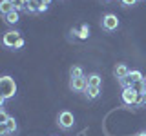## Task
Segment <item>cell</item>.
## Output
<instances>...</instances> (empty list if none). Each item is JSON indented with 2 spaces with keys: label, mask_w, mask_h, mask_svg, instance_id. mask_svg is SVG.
I'll use <instances>...</instances> for the list:
<instances>
[{
  "label": "cell",
  "mask_w": 146,
  "mask_h": 136,
  "mask_svg": "<svg viewBox=\"0 0 146 136\" xmlns=\"http://www.w3.org/2000/svg\"><path fill=\"white\" fill-rule=\"evenodd\" d=\"M128 75H130V69H128L126 63H117V67H115V76L117 78L122 80V78H126Z\"/></svg>",
  "instance_id": "7"
},
{
  "label": "cell",
  "mask_w": 146,
  "mask_h": 136,
  "mask_svg": "<svg viewBox=\"0 0 146 136\" xmlns=\"http://www.w3.org/2000/svg\"><path fill=\"white\" fill-rule=\"evenodd\" d=\"M22 45H24V38H20V40H18V42H17V45H15V49H20Z\"/></svg>",
  "instance_id": "21"
},
{
  "label": "cell",
  "mask_w": 146,
  "mask_h": 136,
  "mask_svg": "<svg viewBox=\"0 0 146 136\" xmlns=\"http://www.w3.org/2000/svg\"><path fill=\"white\" fill-rule=\"evenodd\" d=\"M15 93H17V84H15V80L11 78V76H2L0 78V96H2L4 100H7V98H11V96H15Z\"/></svg>",
  "instance_id": "1"
},
{
  "label": "cell",
  "mask_w": 146,
  "mask_h": 136,
  "mask_svg": "<svg viewBox=\"0 0 146 136\" xmlns=\"http://www.w3.org/2000/svg\"><path fill=\"white\" fill-rule=\"evenodd\" d=\"M11 11H15V7H13V2H11V0H4V2L0 4V13L6 16V15H9Z\"/></svg>",
  "instance_id": "9"
},
{
  "label": "cell",
  "mask_w": 146,
  "mask_h": 136,
  "mask_svg": "<svg viewBox=\"0 0 146 136\" xmlns=\"http://www.w3.org/2000/svg\"><path fill=\"white\" fill-rule=\"evenodd\" d=\"M70 76H71V78H80V76H84V75H82V67L73 65L70 69Z\"/></svg>",
  "instance_id": "15"
},
{
  "label": "cell",
  "mask_w": 146,
  "mask_h": 136,
  "mask_svg": "<svg viewBox=\"0 0 146 136\" xmlns=\"http://www.w3.org/2000/svg\"><path fill=\"white\" fill-rule=\"evenodd\" d=\"M122 102H124L126 105H139L141 103V93L135 91L133 87L122 89Z\"/></svg>",
  "instance_id": "2"
},
{
  "label": "cell",
  "mask_w": 146,
  "mask_h": 136,
  "mask_svg": "<svg viewBox=\"0 0 146 136\" xmlns=\"http://www.w3.org/2000/svg\"><path fill=\"white\" fill-rule=\"evenodd\" d=\"M99 94H100V87H88L86 89V96H88L90 100L99 98Z\"/></svg>",
  "instance_id": "11"
},
{
  "label": "cell",
  "mask_w": 146,
  "mask_h": 136,
  "mask_svg": "<svg viewBox=\"0 0 146 136\" xmlns=\"http://www.w3.org/2000/svg\"><path fill=\"white\" fill-rule=\"evenodd\" d=\"M7 112L6 111H4V109H2V111H0V124H6V122H7Z\"/></svg>",
  "instance_id": "16"
},
{
  "label": "cell",
  "mask_w": 146,
  "mask_h": 136,
  "mask_svg": "<svg viewBox=\"0 0 146 136\" xmlns=\"http://www.w3.org/2000/svg\"><path fill=\"white\" fill-rule=\"evenodd\" d=\"M73 35H77L79 38H82V40H84V38H88V35H90V27L84 24V26H82L79 31H73Z\"/></svg>",
  "instance_id": "12"
},
{
  "label": "cell",
  "mask_w": 146,
  "mask_h": 136,
  "mask_svg": "<svg viewBox=\"0 0 146 136\" xmlns=\"http://www.w3.org/2000/svg\"><path fill=\"white\" fill-rule=\"evenodd\" d=\"M7 125L6 124H0V136H7Z\"/></svg>",
  "instance_id": "17"
},
{
  "label": "cell",
  "mask_w": 146,
  "mask_h": 136,
  "mask_svg": "<svg viewBox=\"0 0 146 136\" xmlns=\"http://www.w3.org/2000/svg\"><path fill=\"white\" fill-rule=\"evenodd\" d=\"M137 136H146V131H144V133H139V134H137Z\"/></svg>",
  "instance_id": "23"
},
{
  "label": "cell",
  "mask_w": 146,
  "mask_h": 136,
  "mask_svg": "<svg viewBox=\"0 0 146 136\" xmlns=\"http://www.w3.org/2000/svg\"><path fill=\"white\" fill-rule=\"evenodd\" d=\"M73 124H75L73 112H70V111H62L60 114H58V125H60L62 129H71Z\"/></svg>",
  "instance_id": "3"
},
{
  "label": "cell",
  "mask_w": 146,
  "mask_h": 136,
  "mask_svg": "<svg viewBox=\"0 0 146 136\" xmlns=\"http://www.w3.org/2000/svg\"><path fill=\"white\" fill-rule=\"evenodd\" d=\"M11 2H13V7H15V11H26L27 0H11Z\"/></svg>",
  "instance_id": "14"
},
{
  "label": "cell",
  "mask_w": 146,
  "mask_h": 136,
  "mask_svg": "<svg viewBox=\"0 0 146 136\" xmlns=\"http://www.w3.org/2000/svg\"><path fill=\"white\" fill-rule=\"evenodd\" d=\"M100 82H102V78L99 73H91L88 76V87H100Z\"/></svg>",
  "instance_id": "8"
},
{
  "label": "cell",
  "mask_w": 146,
  "mask_h": 136,
  "mask_svg": "<svg viewBox=\"0 0 146 136\" xmlns=\"http://www.w3.org/2000/svg\"><path fill=\"white\" fill-rule=\"evenodd\" d=\"M4 18H6V22H7V24H17V22L20 20V16H18V11H11L9 15H6Z\"/></svg>",
  "instance_id": "13"
},
{
  "label": "cell",
  "mask_w": 146,
  "mask_h": 136,
  "mask_svg": "<svg viewBox=\"0 0 146 136\" xmlns=\"http://www.w3.org/2000/svg\"><path fill=\"white\" fill-rule=\"evenodd\" d=\"M40 2H42V4H46V6H49V4H51V0H40Z\"/></svg>",
  "instance_id": "22"
},
{
  "label": "cell",
  "mask_w": 146,
  "mask_h": 136,
  "mask_svg": "<svg viewBox=\"0 0 146 136\" xmlns=\"http://www.w3.org/2000/svg\"><path fill=\"white\" fill-rule=\"evenodd\" d=\"M6 125H7V133H9V134H15V133H17L18 125H17V120H15L13 116H9V118H7Z\"/></svg>",
  "instance_id": "10"
},
{
  "label": "cell",
  "mask_w": 146,
  "mask_h": 136,
  "mask_svg": "<svg viewBox=\"0 0 146 136\" xmlns=\"http://www.w3.org/2000/svg\"><path fill=\"white\" fill-rule=\"evenodd\" d=\"M102 27L106 31H115L119 27V18L115 15H111V13H108V15L102 16Z\"/></svg>",
  "instance_id": "4"
},
{
  "label": "cell",
  "mask_w": 146,
  "mask_h": 136,
  "mask_svg": "<svg viewBox=\"0 0 146 136\" xmlns=\"http://www.w3.org/2000/svg\"><path fill=\"white\" fill-rule=\"evenodd\" d=\"M143 84H144V89H146V78H144V80H143Z\"/></svg>",
  "instance_id": "24"
},
{
  "label": "cell",
  "mask_w": 146,
  "mask_h": 136,
  "mask_svg": "<svg viewBox=\"0 0 146 136\" xmlns=\"http://www.w3.org/2000/svg\"><path fill=\"white\" fill-rule=\"evenodd\" d=\"M70 89H73V91H86L88 89V78H86V76L71 78L70 80Z\"/></svg>",
  "instance_id": "6"
},
{
  "label": "cell",
  "mask_w": 146,
  "mask_h": 136,
  "mask_svg": "<svg viewBox=\"0 0 146 136\" xmlns=\"http://www.w3.org/2000/svg\"><path fill=\"white\" fill-rule=\"evenodd\" d=\"M48 11V6L46 4H40V7H38V13H46Z\"/></svg>",
  "instance_id": "20"
},
{
  "label": "cell",
  "mask_w": 146,
  "mask_h": 136,
  "mask_svg": "<svg viewBox=\"0 0 146 136\" xmlns=\"http://www.w3.org/2000/svg\"><path fill=\"white\" fill-rule=\"evenodd\" d=\"M20 38H22V36H20L18 31H7V33L4 35V45H6V47H13V49H15V45H17V42Z\"/></svg>",
  "instance_id": "5"
},
{
  "label": "cell",
  "mask_w": 146,
  "mask_h": 136,
  "mask_svg": "<svg viewBox=\"0 0 146 136\" xmlns=\"http://www.w3.org/2000/svg\"><path fill=\"white\" fill-rule=\"evenodd\" d=\"M139 105H146V89L141 93V103H139Z\"/></svg>",
  "instance_id": "19"
},
{
  "label": "cell",
  "mask_w": 146,
  "mask_h": 136,
  "mask_svg": "<svg viewBox=\"0 0 146 136\" xmlns=\"http://www.w3.org/2000/svg\"><path fill=\"white\" fill-rule=\"evenodd\" d=\"M135 2H137V0H121L122 6H128V7H130V6H135Z\"/></svg>",
  "instance_id": "18"
}]
</instances>
